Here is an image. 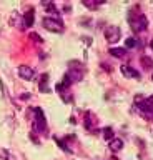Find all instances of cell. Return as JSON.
Returning a JSON list of instances; mask_svg holds the SVG:
<instances>
[{"mask_svg": "<svg viewBox=\"0 0 153 160\" xmlns=\"http://www.w3.org/2000/svg\"><path fill=\"white\" fill-rule=\"evenodd\" d=\"M33 112H35V130L38 132H43V130L47 128V122H45V117H43V112L42 108H33Z\"/></svg>", "mask_w": 153, "mask_h": 160, "instance_id": "obj_4", "label": "cell"}, {"mask_svg": "<svg viewBox=\"0 0 153 160\" xmlns=\"http://www.w3.org/2000/svg\"><path fill=\"white\" fill-rule=\"evenodd\" d=\"M125 45L128 48H135L136 45H138V42H136V38L135 37H128L127 40H125Z\"/></svg>", "mask_w": 153, "mask_h": 160, "instance_id": "obj_12", "label": "cell"}, {"mask_svg": "<svg viewBox=\"0 0 153 160\" xmlns=\"http://www.w3.org/2000/svg\"><path fill=\"white\" fill-rule=\"evenodd\" d=\"M30 38H33V40H35V42H38V43H42V37H40V35H38V33H30Z\"/></svg>", "mask_w": 153, "mask_h": 160, "instance_id": "obj_16", "label": "cell"}, {"mask_svg": "<svg viewBox=\"0 0 153 160\" xmlns=\"http://www.w3.org/2000/svg\"><path fill=\"white\" fill-rule=\"evenodd\" d=\"M125 52H127V50L122 48V47H112V48H110V53L113 55V57H117V58L125 57Z\"/></svg>", "mask_w": 153, "mask_h": 160, "instance_id": "obj_8", "label": "cell"}, {"mask_svg": "<svg viewBox=\"0 0 153 160\" xmlns=\"http://www.w3.org/2000/svg\"><path fill=\"white\" fill-rule=\"evenodd\" d=\"M120 70H122V73L125 75V77H128V78H140V72L138 70H135V68H131V67H128V65H122L120 67Z\"/></svg>", "mask_w": 153, "mask_h": 160, "instance_id": "obj_6", "label": "cell"}, {"mask_svg": "<svg viewBox=\"0 0 153 160\" xmlns=\"http://www.w3.org/2000/svg\"><path fill=\"white\" fill-rule=\"evenodd\" d=\"M33 25V10L25 13V17H23V27H32Z\"/></svg>", "mask_w": 153, "mask_h": 160, "instance_id": "obj_9", "label": "cell"}, {"mask_svg": "<svg viewBox=\"0 0 153 160\" xmlns=\"http://www.w3.org/2000/svg\"><path fill=\"white\" fill-rule=\"evenodd\" d=\"M145 100H146V102L150 103V105H153V95H150V97H148V98H145Z\"/></svg>", "mask_w": 153, "mask_h": 160, "instance_id": "obj_17", "label": "cell"}, {"mask_svg": "<svg viewBox=\"0 0 153 160\" xmlns=\"http://www.w3.org/2000/svg\"><path fill=\"white\" fill-rule=\"evenodd\" d=\"M103 35H105L107 42L108 43H115L120 40V35H122V30L117 27V25H108V27L103 30Z\"/></svg>", "mask_w": 153, "mask_h": 160, "instance_id": "obj_2", "label": "cell"}, {"mask_svg": "<svg viewBox=\"0 0 153 160\" xmlns=\"http://www.w3.org/2000/svg\"><path fill=\"white\" fill-rule=\"evenodd\" d=\"M18 75H20L23 80H32L35 72H33V68L28 67V65H20V67H18Z\"/></svg>", "mask_w": 153, "mask_h": 160, "instance_id": "obj_5", "label": "cell"}, {"mask_svg": "<svg viewBox=\"0 0 153 160\" xmlns=\"http://www.w3.org/2000/svg\"><path fill=\"white\" fill-rule=\"evenodd\" d=\"M123 148V140L122 138H113L110 142V150L112 152H118V150Z\"/></svg>", "mask_w": 153, "mask_h": 160, "instance_id": "obj_7", "label": "cell"}, {"mask_svg": "<svg viewBox=\"0 0 153 160\" xmlns=\"http://www.w3.org/2000/svg\"><path fill=\"white\" fill-rule=\"evenodd\" d=\"M103 138H105V140H112L113 138V130L110 127L103 128Z\"/></svg>", "mask_w": 153, "mask_h": 160, "instance_id": "obj_14", "label": "cell"}, {"mask_svg": "<svg viewBox=\"0 0 153 160\" xmlns=\"http://www.w3.org/2000/svg\"><path fill=\"white\" fill-rule=\"evenodd\" d=\"M130 23H131V28L135 30L136 33L140 32H145L146 27H148V18L145 15H136V17L130 18Z\"/></svg>", "mask_w": 153, "mask_h": 160, "instance_id": "obj_3", "label": "cell"}, {"mask_svg": "<svg viewBox=\"0 0 153 160\" xmlns=\"http://www.w3.org/2000/svg\"><path fill=\"white\" fill-rule=\"evenodd\" d=\"M85 127H87V130H93V128H95V120H92L90 112H87V115H85Z\"/></svg>", "mask_w": 153, "mask_h": 160, "instance_id": "obj_11", "label": "cell"}, {"mask_svg": "<svg viewBox=\"0 0 153 160\" xmlns=\"http://www.w3.org/2000/svg\"><path fill=\"white\" fill-rule=\"evenodd\" d=\"M47 78H48V75L43 73L42 75V80H40V90H43V92H48V88H47Z\"/></svg>", "mask_w": 153, "mask_h": 160, "instance_id": "obj_13", "label": "cell"}, {"mask_svg": "<svg viewBox=\"0 0 153 160\" xmlns=\"http://www.w3.org/2000/svg\"><path fill=\"white\" fill-rule=\"evenodd\" d=\"M43 27H45L47 30H50V32H63V23L60 18H55V17H45L42 20Z\"/></svg>", "mask_w": 153, "mask_h": 160, "instance_id": "obj_1", "label": "cell"}, {"mask_svg": "<svg viewBox=\"0 0 153 160\" xmlns=\"http://www.w3.org/2000/svg\"><path fill=\"white\" fill-rule=\"evenodd\" d=\"M140 62H141V65H143L146 70H151V68H153V60L148 57V55H143V57L140 58Z\"/></svg>", "mask_w": 153, "mask_h": 160, "instance_id": "obj_10", "label": "cell"}, {"mask_svg": "<svg viewBox=\"0 0 153 160\" xmlns=\"http://www.w3.org/2000/svg\"><path fill=\"white\" fill-rule=\"evenodd\" d=\"M45 7H47V10H48L50 13H57V7H55L53 3H45Z\"/></svg>", "mask_w": 153, "mask_h": 160, "instance_id": "obj_15", "label": "cell"}, {"mask_svg": "<svg viewBox=\"0 0 153 160\" xmlns=\"http://www.w3.org/2000/svg\"><path fill=\"white\" fill-rule=\"evenodd\" d=\"M150 45H151V48H153V38H151V42H150Z\"/></svg>", "mask_w": 153, "mask_h": 160, "instance_id": "obj_18", "label": "cell"}, {"mask_svg": "<svg viewBox=\"0 0 153 160\" xmlns=\"http://www.w3.org/2000/svg\"><path fill=\"white\" fill-rule=\"evenodd\" d=\"M151 78H153V77H151Z\"/></svg>", "mask_w": 153, "mask_h": 160, "instance_id": "obj_19", "label": "cell"}]
</instances>
